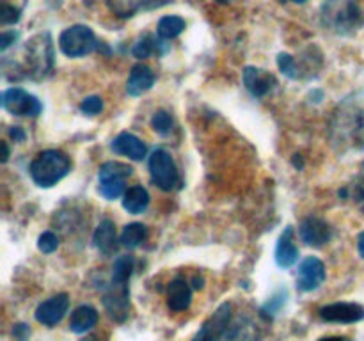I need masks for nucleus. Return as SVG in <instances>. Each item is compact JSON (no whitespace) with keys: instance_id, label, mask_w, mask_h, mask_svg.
<instances>
[{"instance_id":"a878e982","label":"nucleus","mask_w":364,"mask_h":341,"mask_svg":"<svg viewBox=\"0 0 364 341\" xmlns=\"http://www.w3.org/2000/svg\"><path fill=\"white\" fill-rule=\"evenodd\" d=\"M185 27H187V23H185L183 18L171 14V16L160 18L159 25H156V34H159V38L169 41V39L178 38L185 31Z\"/></svg>"},{"instance_id":"4c0bfd02","label":"nucleus","mask_w":364,"mask_h":341,"mask_svg":"<svg viewBox=\"0 0 364 341\" xmlns=\"http://www.w3.org/2000/svg\"><path fill=\"white\" fill-rule=\"evenodd\" d=\"M0 146H2V162L6 163L7 158H9V149H7L6 142H2V144H0Z\"/></svg>"},{"instance_id":"473e14b6","label":"nucleus","mask_w":364,"mask_h":341,"mask_svg":"<svg viewBox=\"0 0 364 341\" xmlns=\"http://www.w3.org/2000/svg\"><path fill=\"white\" fill-rule=\"evenodd\" d=\"M18 38V32L14 31H9V32H2V36H0V50H7L11 45H13L14 41H16Z\"/></svg>"},{"instance_id":"0eeeda50","label":"nucleus","mask_w":364,"mask_h":341,"mask_svg":"<svg viewBox=\"0 0 364 341\" xmlns=\"http://www.w3.org/2000/svg\"><path fill=\"white\" fill-rule=\"evenodd\" d=\"M2 107L9 114L20 117H36L43 110L41 102L21 87L6 89L2 92Z\"/></svg>"},{"instance_id":"4468645a","label":"nucleus","mask_w":364,"mask_h":341,"mask_svg":"<svg viewBox=\"0 0 364 341\" xmlns=\"http://www.w3.org/2000/svg\"><path fill=\"white\" fill-rule=\"evenodd\" d=\"M263 337V330L258 322L251 316H240L233 320L224 332L223 341H259Z\"/></svg>"},{"instance_id":"bb28decb","label":"nucleus","mask_w":364,"mask_h":341,"mask_svg":"<svg viewBox=\"0 0 364 341\" xmlns=\"http://www.w3.org/2000/svg\"><path fill=\"white\" fill-rule=\"evenodd\" d=\"M134 266H135L134 256L130 254L119 256V258L114 261L112 281H116V283H128L132 274H134Z\"/></svg>"},{"instance_id":"58836bf2","label":"nucleus","mask_w":364,"mask_h":341,"mask_svg":"<svg viewBox=\"0 0 364 341\" xmlns=\"http://www.w3.org/2000/svg\"><path fill=\"white\" fill-rule=\"evenodd\" d=\"M320 341H350L348 337H340V336H331V337H322Z\"/></svg>"},{"instance_id":"6e6552de","label":"nucleus","mask_w":364,"mask_h":341,"mask_svg":"<svg viewBox=\"0 0 364 341\" xmlns=\"http://www.w3.org/2000/svg\"><path fill=\"white\" fill-rule=\"evenodd\" d=\"M103 305L109 311V316L116 322H124L130 309V291H128V283H116L110 279L107 286L105 295H103Z\"/></svg>"},{"instance_id":"9d476101","label":"nucleus","mask_w":364,"mask_h":341,"mask_svg":"<svg viewBox=\"0 0 364 341\" xmlns=\"http://www.w3.org/2000/svg\"><path fill=\"white\" fill-rule=\"evenodd\" d=\"M326 281V265L322 259L315 258V256H308L302 259L299 265L297 274V288L301 291H313L320 288Z\"/></svg>"},{"instance_id":"6ab92c4d","label":"nucleus","mask_w":364,"mask_h":341,"mask_svg":"<svg viewBox=\"0 0 364 341\" xmlns=\"http://www.w3.org/2000/svg\"><path fill=\"white\" fill-rule=\"evenodd\" d=\"M155 84V73L146 64H135L127 80V92L130 96H141L148 92Z\"/></svg>"},{"instance_id":"2eb2a0df","label":"nucleus","mask_w":364,"mask_h":341,"mask_svg":"<svg viewBox=\"0 0 364 341\" xmlns=\"http://www.w3.org/2000/svg\"><path fill=\"white\" fill-rule=\"evenodd\" d=\"M244 85L252 96L262 98V96L269 94L272 91L274 85H276V78L269 71L259 70V67L255 66H247L244 70Z\"/></svg>"},{"instance_id":"393cba45","label":"nucleus","mask_w":364,"mask_h":341,"mask_svg":"<svg viewBox=\"0 0 364 341\" xmlns=\"http://www.w3.org/2000/svg\"><path fill=\"white\" fill-rule=\"evenodd\" d=\"M148 238V227L141 222H132L128 226H124L123 233H121V245L127 249H137L139 245H142Z\"/></svg>"},{"instance_id":"72a5a7b5","label":"nucleus","mask_w":364,"mask_h":341,"mask_svg":"<svg viewBox=\"0 0 364 341\" xmlns=\"http://www.w3.org/2000/svg\"><path fill=\"white\" fill-rule=\"evenodd\" d=\"M13 336L16 337L18 341H25L28 336H31V329H28L25 323H18V325H14L13 329Z\"/></svg>"},{"instance_id":"b1692460","label":"nucleus","mask_w":364,"mask_h":341,"mask_svg":"<svg viewBox=\"0 0 364 341\" xmlns=\"http://www.w3.org/2000/svg\"><path fill=\"white\" fill-rule=\"evenodd\" d=\"M162 41H166V39H156L153 34H144L137 43H135L134 50H132V52H134V57L142 60L149 59L151 55H162V53L166 52V48L162 46Z\"/></svg>"},{"instance_id":"f8f14e48","label":"nucleus","mask_w":364,"mask_h":341,"mask_svg":"<svg viewBox=\"0 0 364 341\" xmlns=\"http://www.w3.org/2000/svg\"><path fill=\"white\" fill-rule=\"evenodd\" d=\"M299 234L306 245L311 247H323L333 238V227L318 217H308L299 226Z\"/></svg>"},{"instance_id":"5701e85b","label":"nucleus","mask_w":364,"mask_h":341,"mask_svg":"<svg viewBox=\"0 0 364 341\" xmlns=\"http://www.w3.org/2000/svg\"><path fill=\"white\" fill-rule=\"evenodd\" d=\"M149 206V194L144 187L141 185H135V187L128 188L123 195V208L128 213H142Z\"/></svg>"},{"instance_id":"39448f33","label":"nucleus","mask_w":364,"mask_h":341,"mask_svg":"<svg viewBox=\"0 0 364 341\" xmlns=\"http://www.w3.org/2000/svg\"><path fill=\"white\" fill-rule=\"evenodd\" d=\"M134 169L121 162H105L98 173V190L109 201L124 195V183L132 176Z\"/></svg>"},{"instance_id":"4be33fe9","label":"nucleus","mask_w":364,"mask_h":341,"mask_svg":"<svg viewBox=\"0 0 364 341\" xmlns=\"http://www.w3.org/2000/svg\"><path fill=\"white\" fill-rule=\"evenodd\" d=\"M98 323V311L92 305H78L70 318V330L75 334H85Z\"/></svg>"},{"instance_id":"dca6fc26","label":"nucleus","mask_w":364,"mask_h":341,"mask_svg":"<svg viewBox=\"0 0 364 341\" xmlns=\"http://www.w3.org/2000/svg\"><path fill=\"white\" fill-rule=\"evenodd\" d=\"M110 148L117 155L128 156V158L135 160V162L146 158V153H148V148H146L144 142L137 135L128 134V131H123V134L117 135L112 141V144H110Z\"/></svg>"},{"instance_id":"c756f323","label":"nucleus","mask_w":364,"mask_h":341,"mask_svg":"<svg viewBox=\"0 0 364 341\" xmlns=\"http://www.w3.org/2000/svg\"><path fill=\"white\" fill-rule=\"evenodd\" d=\"M57 247H59V238H57V234L52 233V231H45V233L38 238V249L43 254H52V252L57 251Z\"/></svg>"},{"instance_id":"c85d7f7f","label":"nucleus","mask_w":364,"mask_h":341,"mask_svg":"<svg viewBox=\"0 0 364 341\" xmlns=\"http://www.w3.org/2000/svg\"><path fill=\"white\" fill-rule=\"evenodd\" d=\"M277 66H279L281 73L287 75L288 78H294L295 80V78L301 77L297 63H295V59L290 53H279V57H277Z\"/></svg>"},{"instance_id":"2f4dec72","label":"nucleus","mask_w":364,"mask_h":341,"mask_svg":"<svg viewBox=\"0 0 364 341\" xmlns=\"http://www.w3.org/2000/svg\"><path fill=\"white\" fill-rule=\"evenodd\" d=\"M18 20H20V9L4 4L2 13H0V21H2L4 25H11V23H16Z\"/></svg>"},{"instance_id":"20e7f679","label":"nucleus","mask_w":364,"mask_h":341,"mask_svg":"<svg viewBox=\"0 0 364 341\" xmlns=\"http://www.w3.org/2000/svg\"><path fill=\"white\" fill-rule=\"evenodd\" d=\"M98 46L96 36L87 25H71L59 36V48L71 59L85 57Z\"/></svg>"},{"instance_id":"a19ab883","label":"nucleus","mask_w":364,"mask_h":341,"mask_svg":"<svg viewBox=\"0 0 364 341\" xmlns=\"http://www.w3.org/2000/svg\"><path fill=\"white\" fill-rule=\"evenodd\" d=\"M220 2H226V0H220Z\"/></svg>"},{"instance_id":"1a4fd4ad","label":"nucleus","mask_w":364,"mask_h":341,"mask_svg":"<svg viewBox=\"0 0 364 341\" xmlns=\"http://www.w3.org/2000/svg\"><path fill=\"white\" fill-rule=\"evenodd\" d=\"M231 323V304L219 305L215 313L203 323L201 329L198 330V334L194 336L192 341H223L224 332L230 327Z\"/></svg>"},{"instance_id":"f704fd0d","label":"nucleus","mask_w":364,"mask_h":341,"mask_svg":"<svg viewBox=\"0 0 364 341\" xmlns=\"http://www.w3.org/2000/svg\"><path fill=\"white\" fill-rule=\"evenodd\" d=\"M9 135L14 139V142H21V141H23V139H25L23 130H21L20 126H13V128H11Z\"/></svg>"},{"instance_id":"f257e3e1","label":"nucleus","mask_w":364,"mask_h":341,"mask_svg":"<svg viewBox=\"0 0 364 341\" xmlns=\"http://www.w3.org/2000/svg\"><path fill=\"white\" fill-rule=\"evenodd\" d=\"M71 162L66 153L59 149H46L41 151L31 163V178L38 187L50 188L68 176Z\"/></svg>"},{"instance_id":"423d86ee","label":"nucleus","mask_w":364,"mask_h":341,"mask_svg":"<svg viewBox=\"0 0 364 341\" xmlns=\"http://www.w3.org/2000/svg\"><path fill=\"white\" fill-rule=\"evenodd\" d=\"M149 174H151V181L162 190L171 192L180 185V174H178V167L174 163L173 156L169 151L159 148L151 153L149 156Z\"/></svg>"},{"instance_id":"ddd939ff","label":"nucleus","mask_w":364,"mask_h":341,"mask_svg":"<svg viewBox=\"0 0 364 341\" xmlns=\"http://www.w3.org/2000/svg\"><path fill=\"white\" fill-rule=\"evenodd\" d=\"M70 308V297L66 293H59L50 297L48 301L41 302L36 309V320L43 325H57Z\"/></svg>"},{"instance_id":"7ed1b4c3","label":"nucleus","mask_w":364,"mask_h":341,"mask_svg":"<svg viewBox=\"0 0 364 341\" xmlns=\"http://www.w3.org/2000/svg\"><path fill=\"white\" fill-rule=\"evenodd\" d=\"M25 52H27V67L31 70L28 75H34V78H45L52 71L53 46L48 32L28 39Z\"/></svg>"},{"instance_id":"9b49d317","label":"nucleus","mask_w":364,"mask_h":341,"mask_svg":"<svg viewBox=\"0 0 364 341\" xmlns=\"http://www.w3.org/2000/svg\"><path fill=\"white\" fill-rule=\"evenodd\" d=\"M318 315L323 322L358 323L364 320V308L355 302H336V304L323 305Z\"/></svg>"},{"instance_id":"c9c22d12","label":"nucleus","mask_w":364,"mask_h":341,"mask_svg":"<svg viewBox=\"0 0 364 341\" xmlns=\"http://www.w3.org/2000/svg\"><path fill=\"white\" fill-rule=\"evenodd\" d=\"M358 249H359V254H361V258H364V231L359 234V238H358Z\"/></svg>"},{"instance_id":"f3484780","label":"nucleus","mask_w":364,"mask_h":341,"mask_svg":"<svg viewBox=\"0 0 364 341\" xmlns=\"http://www.w3.org/2000/svg\"><path fill=\"white\" fill-rule=\"evenodd\" d=\"M192 288L183 277H176L167 286V305L171 311H185L191 308Z\"/></svg>"},{"instance_id":"e433bc0d","label":"nucleus","mask_w":364,"mask_h":341,"mask_svg":"<svg viewBox=\"0 0 364 341\" xmlns=\"http://www.w3.org/2000/svg\"><path fill=\"white\" fill-rule=\"evenodd\" d=\"M192 283H194L196 290H201V288L205 286V279H203V277H198V276H194V279H192Z\"/></svg>"},{"instance_id":"ea45409f","label":"nucleus","mask_w":364,"mask_h":341,"mask_svg":"<svg viewBox=\"0 0 364 341\" xmlns=\"http://www.w3.org/2000/svg\"><path fill=\"white\" fill-rule=\"evenodd\" d=\"M291 2H295V4H304V2H308V0H291Z\"/></svg>"},{"instance_id":"f03ea898","label":"nucleus","mask_w":364,"mask_h":341,"mask_svg":"<svg viewBox=\"0 0 364 341\" xmlns=\"http://www.w3.org/2000/svg\"><path fill=\"white\" fill-rule=\"evenodd\" d=\"M322 23L340 34L358 28L361 23L358 0H326L322 6Z\"/></svg>"},{"instance_id":"aec40b11","label":"nucleus","mask_w":364,"mask_h":341,"mask_svg":"<svg viewBox=\"0 0 364 341\" xmlns=\"http://www.w3.org/2000/svg\"><path fill=\"white\" fill-rule=\"evenodd\" d=\"M110 13L119 18H132L141 9H151V7H160L169 0H105Z\"/></svg>"},{"instance_id":"7c9ffc66","label":"nucleus","mask_w":364,"mask_h":341,"mask_svg":"<svg viewBox=\"0 0 364 341\" xmlns=\"http://www.w3.org/2000/svg\"><path fill=\"white\" fill-rule=\"evenodd\" d=\"M103 109V102L100 96H87V98L82 99L80 103V110L87 116H95V114L102 112Z\"/></svg>"},{"instance_id":"cd10ccee","label":"nucleus","mask_w":364,"mask_h":341,"mask_svg":"<svg viewBox=\"0 0 364 341\" xmlns=\"http://www.w3.org/2000/svg\"><path fill=\"white\" fill-rule=\"evenodd\" d=\"M151 126L156 134L169 135L171 131H173L174 121L169 112H166V110H159V112H155V116L151 117Z\"/></svg>"},{"instance_id":"a211bd4d","label":"nucleus","mask_w":364,"mask_h":341,"mask_svg":"<svg viewBox=\"0 0 364 341\" xmlns=\"http://www.w3.org/2000/svg\"><path fill=\"white\" fill-rule=\"evenodd\" d=\"M299 259V249L295 245L294 238V227L288 226L287 229L281 233L279 240H277L276 247V263L281 266V269H290L297 263Z\"/></svg>"},{"instance_id":"412c9836","label":"nucleus","mask_w":364,"mask_h":341,"mask_svg":"<svg viewBox=\"0 0 364 341\" xmlns=\"http://www.w3.org/2000/svg\"><path fill=\"white\" fill-rule=\"evenodd\" d=\"M92 242H95V247L98 249L102 254H114L117 249L116 224L110 219H103L102 222H100V226L96 227L95 234H92Z\"/></svg>"}]
</instances>
